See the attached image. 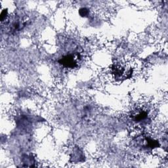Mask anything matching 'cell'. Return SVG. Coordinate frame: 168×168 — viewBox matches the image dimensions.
Here are the masks:
<instances>
[{
	"instance_id": "2",
	"label": "cell",
	"mask_w": 168,
	"mask_h": 168,
	"mask_svg": "<svg viewBox=\"0 0 168 168\" xmlns=\"http://www.w3.org/2000/svg\"><path fill=\"white\" fill-rule=\"evenodd\" d=\"M79 14L82 17H86L87 15H89V11L87 8H82L79 10Z\"/></svg>"
},
{
	"instance_id": "1",
	"label": "cell",
	"mask_w": 168,
	"mask_h": 168,
	"mask_svg": "<svg viewBox=\"0 0 168 168\" xmlns=\"http://www.w3.org/2000/svg\"><path fill=\"white\" fill-rule=\"evenodd\" d=\"M77 60L74 55H68L63 57L60 60V63L67 69H74L77 66Z\"/></svg>"
}]
</instances>
